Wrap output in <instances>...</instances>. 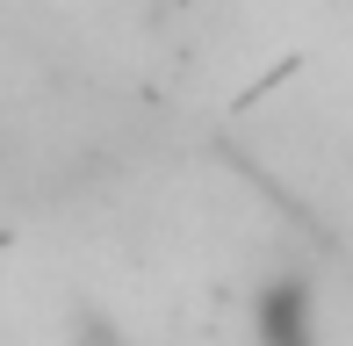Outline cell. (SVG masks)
Wrapping results in <instances>:
<instances>
[{"instance_id":"obj_1","label":"cell","mask_w":353,"mask_h":346,"mask_svg":"<svg viewBox=\"0 0 353 346\" xmlns=\"http://www.w3.org/2000/svg\"><path fill=\"white\" fill-rule=\"evenodd\" d=\"M267 346H317L310 339V281H274L267 289V325H260Z\"/></svg>"},{"instance_id":"obj_2","label":"cell","mask_w":353,"mask_h":346,"mask_svg":"<svg viewBox=\"0 0 353 346\" xmlns=\"http://www.w3.org/2000/svg\"><path fill=\"white\" fill-rule=\"evenodd\" d=\"M79 339H87V346H130V339H123V325H108V318H94V310H79Z\"/></svg>"}]
</instances>
